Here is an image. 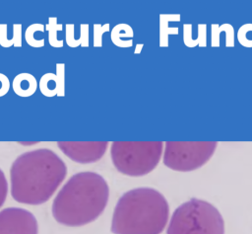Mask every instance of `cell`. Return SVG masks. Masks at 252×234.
<instances>
[{
  "label": "cell",
  "mask_w": 252,
  "mask_h": 234,
  "mask_svg": "<svg viewBox=\"0 0 252 234\" xmlns=\"http://www.w3.org/2000/svg\"><path fill=\"white\" fill-rule=\"evenodd\" d=\"M169 217V206L161 193L138 188L118 199L111 221L113 234H160Z\"/></svg>",
  "instance_id": "obj_3"
},
{
  "label": "cell",
  "mask_w": 252,
  "mask_h": 234,
  "mask_svg": "<svg viewBox=\"0 0 252 234\" xmlns=\"http://www.w3.org/2000/svg\"><path fill=\"white\" fill-rule=\"evenodd\" d=\"M108 197V185L100 175L81 172L73 175L55 196L52 215L62 225L83 226L103 212Z\"/></svg>",
  "instance_id": "obj_2"
},
{
  "label": "cell",
  "mask_w": 252,
  "mask_h": 234,
  "mask_svg": "<svg viewBox=\"0 0 252 234\" xmlns=\"http://www.w3.org/2000/svg\"><path fill=\"white\" fill-rule=\"evenodd\" d=\"M44 26L42 24H32L30 25L25 32V39L27 43L32 47H41L44 45L45 39L39 38V35H42L44 32Z\"/></svg>",
  "instance_id": "obj_11"
},
{
  "label": "cell",
  "mask_w": 252,
  "mask_h": 234,
  "mask_svg": "<svg viewBox=\"0 0 252 234\" xmlns=\"http://www.w3.org/2000/svg\"><path fill=\"white\" fill-rule=\"evenodd\" d=\"M11 43L15 47L22 46V25L21 24L13 25V37L11 39Z\"/></svg>",
  "instance_id": "obj_13"
},
{
  "label": "cell",
  "mask_w": 252,
  "mask_h": 234,
  "mask_svg": "<svg viewBox=\"0 0 252 234\" xmlns=\"http://www.w3.org/2000/svg\"><path fill=\"white\" fill-rule=\"evenodd\" d=\"M59 149L71 160L87 164L98 161L105 153L107 141H58Z\"/></svg>",
  "instance_id": "obj_8"
},
{
  "label": "cell",
  "mask_w": 252,
  "mask_h": 234,
  "mask_svg": "<svg viewBox=\"0 0 252 234\" xmlns=\"http://www.w3.org/2000/svg\"><path fill=\"white\" fill-rule=\"evenodd\" d=\"M15 94L20 97H30L34 94L37 89V81L31 73H20L16 75L12 83Z\"/></svg>",
  "instance_id": "obj_10"
},
{
  "label": "cell",
  "mask_w": 252,
  "mask_h": 234,
  "mask_svg": "<svg viewBox=\"0 0 252 234\" xmlns=\"http://www.w3.org/2000/svg\"><path fill=\"white\" fill-rule=\"evenodd\" d=\"M10 89V81L6 75L0 73V97H3L8 93Z\"/></svg>",
  "instance_id": "obj_16"
},
{
  "label": "cell",
  "mask_w": 252,
  "mask_h": 234,
  "mask_svg": "<svg viewBox=\"0 0 252 234\" xmlns=\"http://www.w3.org/2000/svg\"><path fill=\"white\" fill-rule=\"evenodd\" d=\"M66 42L71 47H76L79 45V42L74 38V25H66Z\"/></svg>",
  "instance_id": "obj_15"
},
{
  "label": "cell",
  "mask_w": 252,
  "mask_h": 234,
  "mask_svg": "<svg viewBox=\"0 0 252 234\" xmlns=\"http://www.w3.org/2000/svg\"><path fill=\"white\" fill-rule=\"evenodd\" d=\"M45 29L48 31V41L53 47H62L63 39H58L57 34L62 30V25L57 24L56 17H49L48 24L45 26Z\"/></svg>",
  "instance_id": "obj_12"
},
{
  "label": "cell",
  "mask_w": 252,
  "mask_h": 234,
  "mask_svg": "<svg viewBox=\"0 0 252 234\" xmlns=\"http://www.w3.org/2000/svg\"><path fill=\"white\" fill-rule=\"evenodd\" d=\"M64 63L56 64V73H45L39 80V90L46 97L65 95L64 92Z\"/></svg>",
  "instance_id": "obj_9"
},
{
  "label": "cell",
  "mask_w": 252,
  "mask_h": 234,
  "mask_svg": "<svg viewBox=\"0 0 252 234\" xmlns=\"http://www.w3.org/2000/svg\"><path fill=\"white\" fill-rule=\"evenodd\" d=\"M67 175L64 161L50 149L21 154L10 170L11 195L21 203L37 205L47 201Z\"/></svg>",
  "instance_id": "obj_1"
},
{
  "label": "cell",
  "mask_w": 252,
  "mask_h": 234,
  "mask_svg": "<svg viewBox=\"0 0 252 234\" xmlns=\"http://www.w3.org/2000/svg\"><path fill=\"white\" fill-rule=\"evenodd\" d=\"M34 215L21 207H8L0 211V234H37Z\"/></svg>",
  "instance_id": "obj_7"
},
{
  "label": "cell",
  "mask_w": 252,
  "mask_h": 234,
  "mask_svg": "<svg viewBox=\"0 0 252 234\" xmlns=\"http://www.w3.org/2000/svg\"><path fill=\"white\" fill-rule=\"evenodd\" d=\"M8 194V184L3 171L0 169V207L3 205Z\"/></svg>",
  "instance_id": "obj_14"
},
{
  "label": "cell",
  "mask_w": 252,
  "mask_h": 234,
  "mask_svg": "<svg viewBox=\"0 0 252 234\" xmlns=\"http://www.w3.org/2000/svg\"><path fill=\"white\" fill-rule=\"evenodd\" d=\"M162 141H114L110 155L118 172L141 177L151 173L158 164L162 150Z\"/></svg>",
  "instance_id": "obj_5"
},
{
  "label": "cell",
  "mask_w": 252,
  "mask_h": 234,
  "mask_svg": "<svg viewBox=\"0 0 252 234\" xmlns=\"http://www.w3.org/2000/svg\"><path fill=\"white\" fill-rule=\"evenodd\" d=\"M217 146L216 141H166L163 164L174 171H193L211 159Z\"/></svg>",
  "instance_id": "obj_6"
},
{
  "label": "cell",
  "mask_w": 252,
  "mask_h": 234,
  "mask_svg": "<svg viewBox=\"0 0 252 234\" xmlns=\"http://www.w3.org/2000/svg\"><path fill=\"white\" fill-rule=\"evenodd\" d=\"M166 234H224V221L212 203L191 198L174 210Z\"/></svg>",
  "instance_id": "obj_4"
}]
</instances>
